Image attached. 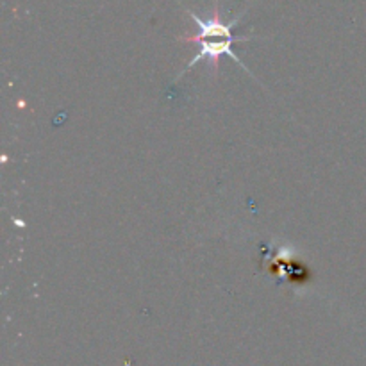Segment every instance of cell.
Wrapping results in <instances>:
<instances>
[{
    "label": "cell",
    "mask_w": 366,
    "mask_h": 366,
    "mask_svg": "<svg viewBox=\"0 0 366 366\" xmlns=\"http://www.w3.org/2000/svg\"><path fill=\"white\" fill-rule=\"evenodd\" d=\"M184 11L193 18V21H195L197 25V31L193 32V34L179 38V41L195 43V45L199 46V52H197V56L186 64V68L179 74L177 79H181L182 75L188 74L189 70H193V66H195L197 63H200V61H207V68H209V71L213 75H217L218 66H220V59L224 56H229L231 59H234L236 63L247 71V74L252 75L249 68H247V64L243 63V61L238 57V54H234V50H232V45H234V43L256 39V36L234 34V27L239 24V20H242V16L245 14L247 9L243 11V13H239L238 16L232 18L231 21L222 20L218 2H214L213 11H211V14L207 18L199 16L195 11L188 9V7H184Z\"/></svg>",
    "instance_id": "obj_1"
}]
</instances>
